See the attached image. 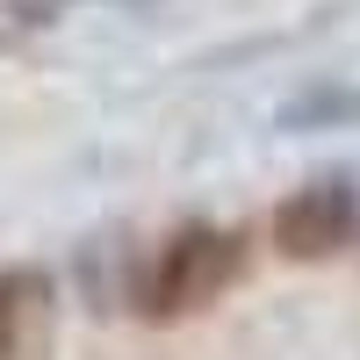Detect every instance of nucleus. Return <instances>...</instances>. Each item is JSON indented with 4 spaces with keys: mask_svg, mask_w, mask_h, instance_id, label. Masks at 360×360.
I'll return each mask as SVG.
<instances>
[{
    "mask_svg": "<svg viewBox=\"0 0 360 360\" xmlns=\"http://www.w3.org/2000/svg\"><path fill=\"white\" fill-rule=\"evenodd\" d=\"M238 274H245V231L180 224L173 238H159V245L137 259V274H130V310H137L144 324L202 317Z\"/></svg>",
    "mask_w": 360,
    "mask_h": 360,
    "instance_id": "f257e3e1",
    "label": "nucleus"
},
{
    "mask_svg": "<svg viewBox=\"0 0 360 360\" xmlns=\"http://www.w3.org/2000/svg\"><path fill=\"white\" fill-rule=\"evenodd\" d=\"M346 245H360V180L310 173L303 188H288V202L274 209V252L295 266H317V259H339Z\"/></svg>",
    "mask_w": 360,
    "mask_h": 360,
    "instance_id": "f03ea898",
    "label": "nucleus"
},
{
    "mask_svg": "<svg viewBox=\"0 0 360 360\" xmlns=\"http://www.w3.org/2000/svg\"><path fill=\"white\" fill-rule=\"evenodd\" d=\"M58 339V274L37 259L0 266V360H51Z\"/></svg>",
    "mask_w": 360,
    "mask_h": 360,
    "instance_id": "7ed1b4c3",
    "label": "nucleus"
}]
</instances>
